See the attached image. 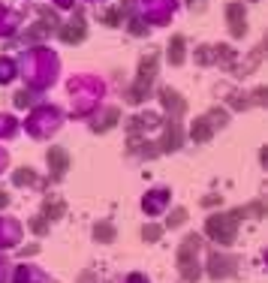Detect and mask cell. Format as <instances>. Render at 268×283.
<instances>
[{"instance_id": "6da1fadb", "label": "cell", "mask_w": 268, "mask_h": 283, "mask_svg": "<svg viewBox=\"0 0 268 283\" xmlns=\"http://www.w3.org/2000/svg\"><path fill=\"white\" fill-rule=\"evenodd\" d=\"M235 223H238V211H232V214H211L208 223H205V229H208V235H214L220 244H232Z\"/></svg>"}, {"instance_id": "7a4b0ae2", "label": "cell", "mask_w": 268, "mask_h": 283, "mask_svg": "<svg viewBox=\"0 0 268 283\" xmlns=\"http://www.w3.org/2000/svg\"><path fill=\"white\" fill-rule=\"evenodd\" d=\"M226 15H229V31H232V36H244L247 24H244V9H241V3H229Z\"/></svg>"}, {"instance_id": "3957f363", "label": "cell", "mask_w": 268, "mask_h": 283, "mask_svg": "<svg viewBox=\"0 0 268 283\" xmlns=\"http://www.w3.org/2000/svg\"><path fill=\"white\" fill-rule=\"evenodd\" d=\"M48 163H51V169H55V175H64L69 166V154L64 148H48Z\"/></svg>"}, {"instance_id": "277c9868", "label": "cell", "mask_w": 268, "mask_h": 283, "mask_svg": "<svg viewBox=\"0 0 268 283\" xmlns=\"http://www.w3.org/2000/svg\"><path fill=\"white\" fill-rule=\"evenodd\" d=\"M190 133H193V142H208V139H211V133H214V126H211L208 118H196Z\"/></svg>"}, {"instance_id": "5b68a950", "label": "cell", "mask_w": 268, "mask_h": 283, "mask_svg": "<svg viewBox=\"0 0 268 283\" xmlns=\"http://www.w3.org/2000/svg\"><path fill=\"white\" fill-rule=\"evenodd\" d=\"M178 145H181V126H178V121H172L166 126V136H163V151H175Z\"/></svg>"}, {"instance_id": "8992f818", "label": "cell", "mask_w": 268, "mask_h": 283, "mask_svg": "<svg viewBox=\"0 0 268 283\" xmlns=\"http://www.w3.org/2000/svg\"><path fill=\"white\" fill-rule=\"evenodd\" d=\"M61 39H64V42H72V45H75V42H82V39H85V24H82V21H75V24L61 28Z\"/></svg>"}, {"instance_id": "52a82bcc", "label": "cell", "mask_w": 268, "mask_h": 283, "mask_svg": "<svg viewBox=\"0 0 268 283\" xmlns=\"http://www.w3.org/2000/svg\"><path fill=\"white\" fill-rule=\"evenodd\" d=\"M169 61L175 63V66L184 63V36H175V39L169 42Z\"/></svg>"}, {"instance_id": "ba28073f", "label": "cell", "mask_w": 268, "mask_h": 283, "mask_svg": "<svg viewBox=\"0 0 268 283\" xmlns=\"http://www.w3.org/2000/svg\"><path fill=\"white\" fill-rule=\"evenodd\" d=\"M154 72H157V55H148V58L142 61V69H139V82H148V85H151Z\"/></svg>"}, {"instance_id": "9c48e42d", "label": "cell", "mask_w": 268, "mask_h": 283, "mask_svg": "<svg viewBox=\"0 0 268 283\" xmlns=\"http://www.w3.org/2000/svg\"><path fill=\"white\" fill-rule=\"evenodd\" d=\"M160 99H163V106H166V109H172L175 115H181V112H184V99L175 94V91H169V88H166V91L160 94Z\"/></svg>"}, {"instance_id": "30bf717a", "label": "cell", "mask_w": 268, "mask_h": 283, "mask_svg": "<svg viewBox=\"0 0 268 283\" xmlns=\"http://www.w3.org/2000/svg\"><path fill=\"white\" fill-rule=\"evenodd\" d=\"M262 55H265V45H259V48H256V52H253V55L247 58V63H244V66H241L238 72H241V75H247V72H253V69H256V63L262 61Z\"/></svg>"}, {"instance_id": "8fae6325", "label": "cell", "mask_w": 268, "mask_h": 283, "mask_svg": "<svg viewBox=\"0 0 268 283\" xmlns=\"http://www.w3.org/2000/svg\"><path fill=\"white\" fill-rule=\"evenodd\" d=\"M94 235H97L100 241H112V238H115V226H112V223H97V226H94Z\"/></svg>"}, {"instance_id": "7c38bea8", "label": "cell", "mask_w": 268, "mask_h": 283, "mask_svg": "<svg viewBox=\"0 0 268 283\" xmlns=\"http://www.w3.org/2000/svg\"><path fill=\"white\" fill-rule=\"evenodd\" d=\"M64 211H67V205H64L61 199H51V202H45V214H48V217H61Z\"/></svg>"}, {"instance_id": "4fadbf2b", "label": "cell", "mask_w": 268, "mask_h": 283, "mask_svg": "<svg viewBox=\"0 0 268 283\" xmlns=\"http://www.w3.org/2000/svg\"><path fill=\"white\" fill-rule=\"evenodd\" d=\"M34 172H31V169H18V172H15V184H34Z\"/></svg>"}, {"instance_id": "5bb4252c", "label": "cell", "mask_w": 268, "mask_h": 283, "mask_svg": "<svg viewBox=\"0 0 268 283\" xmlns=\"http://www.w3.org/2000/svg\"><path fill=\"white\" fill-rule=\"evenodd\" d=\"M241 214H250V217H262V214H265V205H262V202H253V205H247Z\"/></svg>"}, {"instance_id": "9a60e30c", "label": "cell", "mask_w": 268, "mask_h": 283, "mask_svg": "<svg viewBox=\"0 0 268 283\" xmlns=\"http://www.w3.org/2000/svg\"><path fill=\"white\" fill-rule=\"evenodd\" d=\"M184 220H187V211H184V208H175V211H172V220H169V226H181Z\"/></svg>"}, {"instance_id": "2e32d148", "label": "cell", "mask_w": 268, "mask_h": 283, "mask_svg": "<svg viewBox=\"0 0 268 283\" xmlns=\"http://www.w3.org/2000/svg\"><path fill=\"white\" fill-rule=\"evenodd\" d=\"M31 229H34L36 235H45L48 232V223L42 220V217H36V220H31Z\"/></svg>"}, {"instance_id": "e0dca14e", "label": "cell", "mask_w": 268, "mask_h": 283, "mask_svg": "<svg viewBox=\"0 0 268 283\" xmlns=\"http://www.w3.org/2000/svg\"><path fill=\"white\" fill-rule=\"evenodd\" d=\"M102 18H105V24H112V28H115V24H121V21H118V18H121V9H109Z\"/></svg>"}, {"instance_id": "ac0fdd59", "label": "cell", "mask_w": 268, "mask_h": 283, "mask_svg": "<svg viewBox=\"0 0 268 283\" xmlns=\"http://www.w3.org/2000/svg\"><path fill=\"white\" fill-rule=\"evenodd\" d=\"M160 232H163L160 226H148V229H145L142 235H145V241H157V238H160Z\"/></svg>"}, {"instance_id": "d6986e66", "label": "cell", "mask_w": 268, "mask_h": 283, "mask_svg": "<svg viewBox=\"0 0 268 283\" xmlns=\"http://www.w3.org/2000/svg\"><path fill=\"white\" fill-rule=\"evenodd\" d=\"M268 99V91L265 88H256V91H253V99H250V102H265Z\"/></svg>"}, {"instance_id": "ffe728a7", "label": "cell", "mask_w": 268, "mask_h": 283, "mask_svg": "<svg viewBox=\"0 0 268 283\" xmlns=\"http://www.w3.org/2000/svg\"><path fill=\"white\" fill-rule=\"evenodd\" d=\"M3 205H9V196H6V193H0V208H3Z\"/></svg>"}]
</instances>
